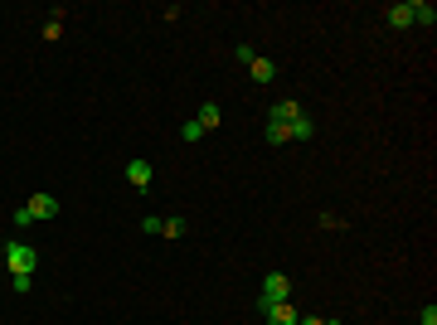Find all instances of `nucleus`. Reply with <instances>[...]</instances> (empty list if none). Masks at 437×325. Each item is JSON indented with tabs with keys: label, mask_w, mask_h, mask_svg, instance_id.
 Instances as JSON below:
<instances>
[{
	"label": "nucleus",
	"mask_w": 437,
	"mask_h": 325,
	"mask_svg": "<svg viewBox=\"0 0 437 325\" xmlns=\"http://www.w3.org/2000/svg\"><path fill=\"white\" fill-rule=\"evenodd\" d=\"M161 238H185V218H161Z\"/></svg>",
	"instance_id": "obj_12"
},
{
	"label": "nucleus",
	"mask_w": 437,
	"mask_h": 325,
	"mask_svg": "<svg viewBox=\"0 0 437 325\" xmlns=\"http://www.w3.org/2000/svg\"><path fill=\"white\" fill-rule=\"evenodd\" d=\"M248 68H253V82H273V73H277V68H273V58H263V54L253 58Z\"/></svg>",
	"instance_id": "obj_9"
},
{
	"label": "nucleus",
	"mask_w": 437,
	"mask_h": 325,
	"mask_svg": "<svg viewBox=\"0 0 437 325\" xmlns=\"http://www.w3.org/2000/svg\"><path fill=\"white\" fill-rule=\"evenodd\" d=\"M180 136H185V141H199V136H204V127H199V122H194V117H190V122L180 127Z\"/></svg>",
	"instance_id": "obj_15"
},
{
	"label": "nucleus",
	"mask_w": 437,
	"mask_h": 325,
	"mask_svg": "<svg viewBox=\"0 0 437 325\" xmlns=\"http://www.w3.org/2000/svg\"><path fill=\"white\" fill-rule=\"evenodd\" d=\"M409 5H413V25H428V29L437 25V10H433V0H409Z\"/></svg>",
	"instance_id": "obj_6"
},
{
	"label": "nucleus",
	"mask_w": 437,
	"mask_h": 325,
	"mask_svg": "<svg viewBox=\"0 0 437 325\" xmlns=\"http://www.w3.org/2000/svg\"><path fill=\"white\" fill-rule=\"evenodd\" d=\"M277 301H292V277H287V272H268V277H263V297H258V306L268 311V306H277Z\"/></svg>",
	"instance_id": "obj_1"
},
{
	"label": "nucleus",
	"mask_w": 437,
	"mask_h": 325,
	"mask_svg": "<svg viewBox=\"0 0 437 325\" xmlns=\"http://www.w3.org/2000/svg\"><path fill=\"white\" fill-rule=\"evenodd\" d=\"M263 316H268V325H297L301 321V311L292 306V301H277V306H268Z\"/></svg>",
	"instance_id": "obj_5"
},
{
	"label": "nucleus",
	"mask_w": 437,
	"mask_h": 325,
	"mask_svg": "<svg viewBox=\"0 0 437 325\" xmlns=\"http://www.w3.org/2000/svg\"><path fill=\"white\" fill-rule=\"evenodd\" d=\"M5 262H10V272H34V267H39V252H34L29 243H10Z\"/></svg>",
	"instance_id": "obj_2"
},
{
	"label": "nucleus",
	"mask_w": 437,
	"mask_h": 325,
	"mask_svg": "<svg viewBox=\"0 0 437 325\" xmlns=\"http://www.w3.org/2000/svg\"><path fill=\"white\" fill-rule=\"evenodd\" d=\"M29 218H58V199L54 194H29Z\"/></svg>",
	"instance_id": "obj_4"
},
{
	"label": "nucleus",
	"mask_w": 437,
	"mask_h": 325,
	"mask_svg": "<svg viewBox=\"0 0 437 325\" xmlns=\"http://www.w3.org/2000/svg\"><path fill=\"white\" fill-rule=\"evenodd\" d=\"M389 25H394V29H409L413 25V5H389Z\"/></svg>",
	"instance_id": "obj_10"
},
{
	"label": "nucleus",
	"mask_w": 437,
	"mask_h": 325,
	"mask_svg": "<svg viewBox=\"0 0 437 325\" xmlns=\"http://www.w3.org/2000/svg\"><path fill=\"white\" fill-rule=\"evenodd\" d=\"M10 287H15V292H29V287H34V272H10Z\"/></svg>",
	"instance_id": "obj_13"
},
{
	"label": "nucleus",
	"mask_w": 437,
	"mask_h": 325,
	"mask_svg": "<svg viewBox=\"0 0 437 325\" xmlns=\"http://www.w3.org/2000/svg\"><path fill=\"white\" fill-rule=\"evenodd\" d=\"M418 321H423V325H437V306H433V301L423 306V316H418Z\"/></svg>",
	"instance_id": "obj_18"
},
{
	"label": "nucleus",
	"mask_w": 437,
	"mask_h": 325,
	"mask_svg": "<svg viewBox=\"0 0 437 325\" xmlns=\"http://www.w3.org/2000/svg\"><path fill=\"white\" fill-rule=\"evenodd\" d=\"M127 180H132L137 190H146V185H151V161H132L127 165Z\"/></svg>",
	"instance_id": "obj_8"
},
{
	"label": "nucleus",
	"mask_w": 437,
	"mask_h": 325,
	"mask_svg": "<svg viewBox=\"0 0 437 325\" xmlns=\"http://www.w3.org/2000/svg\"><path fill=\"white\" fill-rule=\"evenodd\" d=\"M297 325H326V316H301Z\"/></svg>",
	"instance_id": "obj_19"
},
{
	"label": "nucleus",
	"mask_w": 437,
	"mask_h": 325,
	"mask_svg": "<svg viewBox=\"0 0 437 325\" xmlns=\"http://www.w3.org/2000/svg\"><path fill=\"white\" fill-rule=\"evenodd\" d=\"M268 141H273V146H287L292 136H287V127H268Z\"/></svg>",
	"instance_id": "obj_16"
},
{
	"label": "nucleus",
	"mask_w": 437,
	"mask_h": 325,
	"mask_svg": "<svg viewBox=\"0 0 437 325\" xmlns=\"http://www.w3.org/2000/svg\"><path fill=\"white\" fill-rule=\"evenodd\" d=\"M58 15H63V10H54V20L44 25V39H58V34H63V20H58Z\"/></svg>",
	"instance_id": "obj_14"
},
{
	"label": "nucleus",
	"mask_w": 437,
	"mask_h": 325,
	"mask_svg": "<svg viewBox=\"0 0 437 325\" xmlns=\"http://www.w3.org/2000/svg\"><path fill=\"white\" fill-rule=\"evenodd\" d=\"M194 122H199V127H204V132H214L218 122H223V112H218V102H204V107L194 112Z\"/></svg>",
	"instance_id": "obj_7"
},
{
	"label": "nucleus",
	"mask_w": 437,
	"mask_h": 325,
	"mask_svg": "<svg viewBox=\"0 0 437 325\" xmlns=\"http://www.w3.org/2000/svg\"><path fill=\"white\" fill-rule=\"evenodd\" d=\"M311 132H316V127H311V117H306V112H301L297 122L287 127V136H292V141H311Z\"/></svg>",
	"instance_id": "obj_11"
},
{
	"label": "nucleus",
	"mask_w": 437,
	"mask_h": 325,
	"mask_svg": "<svg viewBox=\"0 0 437 325\" xmlns=\"http://www.w3.org/2000/svg\"><path fill=\"white\" fill-rule=\"evenodd\" d=\"M233 58H238V63H253V58H258V49H253V44H238V49H233Z\"/></svg>",
	"instance_id": "obj_17"
},
{
	"label": "nucleus",
	"mask_w": 437,
	"mask_h": 325,
	"mask_svg": "<svg viewBox=\"0 0 437 325\" xmlns=\"http://www.w3.org/2000/svg\"><path fill=\"white\" fill-rule=\"evenodd\" d=\"M297 117H301V102L282 97V102H273V112H268V127H292Z\"/></svg>",
	"instance_id": "obj_3"
}]
</instances>
